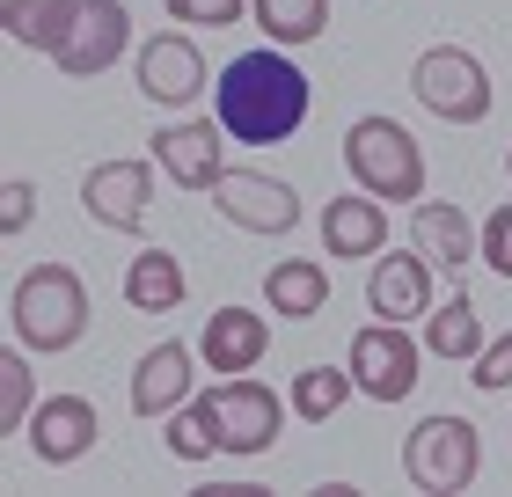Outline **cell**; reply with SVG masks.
<instances>
[{
    "label": "cell",
    "mask_w": 512,
    "mask_h": 497,
    "mask_svg": "<svg viewBox=\"0 0 512 497\" xmlns=\"http://www.w3.org/2000/svg\"><path fill=\"white\" fill-rule=\"evenodd\" d=\"M308 103H315V88L293 66L286 44L227 59V74L213 81V117L227 125V139H242V147H286V139L308 125Z\"/></svg>",
    "instance_id": "obj_1"
},
{
    "label": "cell",
    "mask_w": 512,
    "mask_h": 497,
    "mask_svg": "<svg viewBox=\"0 0 512 497\" xmlns=\"http://www.w3.org/2000/svg\"><path fill=\"white\" fill-rule=\"evenodd\" d=\"M8 329L37 359H59L88 337V286L74 264H30L8 293Z\"/></svg>",
    "instance_id": "obj_2"
},
{
    "label": "cell",
    "mask_w": 512,
    "mask_h": 497,
    "mask_svg": "<svg viewBox=\"0 0 512 497\" xmlns=\"http://www.w3.org/2000/svg\"><path fill=\"white\" fill-rule=\"evenodd\" d=\"M344 176L359 191H374L381 205H417L425 198V147H417V132L403 117L366 110L344 125Z\"/></svg>",
    "instance_id": "obj_3"
},
{
    "label": "cell",
    "mask_w": 512,
    "mask_h": 497,
    "mask_svg": "<svg viewBox=\"0 0 512 497\" xmlns=\"http://www.w3.org/2000/svg\"><path fill=\"white\" fill-rule=\"evenodd\" d=\"M403 476L410 490H425V497H454V490H469L483 476V439H476V424L469 417H425V424H410V439H403Z\"/></svg>",
    "instance_id": "obj_4"
},
{
    "label": "cell",
    "mask_w": 512,
    "mask_h": 497,
    "mask_svg": "<svg viewBox=\"0 0 512 497\" xmlns=\"http://www.w3.org/2000/svg\"><path fill=\"white\" fill-rule=\"evenodd\" d=\"M410 96L425 103L439 125H483L491 117V74H483L476 52L461 44H425L410 66Z\"/></svg>",
    "instance_id": "obj_5"
},
{
    "label": "cell",
    "mask_w": 512,
    "mask_h": 497,
    "mask_svg": "<svg viewBox=\"0 0 512 497\" xmlns=\"http://www.w3.org/2000/svg\"><path fill=\"white\" fill-rule=\"evenodd\" d=\"M205 402H213L220 454H271L278 424L293 410V402H278V388H264L256 373H227L220 388H205Z\"/></svg>",
    "instance_id": "obj_6"
},
{
    "label": "cell",
    "mask_w": 512,
    "mask_h": 497,
    "mask_svg": "<svg viewBox=\"0 0 512 497\" xmlns=\"http://www.w3.org/2000/svg\"><path fill=\"white\" fill-rule=\"evenodd\" d=\"M417 359H425V351L410 344L403 322H366L352 337V351H344V366H352L366 402H410L417 395Z\"/></svg>",
    "instance_id": "obj_7"
},
{
    "label": "cell",
    "mask_w": 512,
    "mask_h": 497,
    "mask_svg": "<svg viewBox=\"0 0 512 497\" xmlns=\"http://www.w3.org/2000/svg\"><path fill=\"white\" fill-rule=\"evenodd\" d=\"M205 198H213V212L227 227L264 234V242L300 227V191H293V183H278V176H264V169H227Z\"/></svg>",
    "instance_id": "obj_8"
},
{
    "label": "cell",
    "mask_w": 512,
    "mask_h": 497,
    "mask_svg": "<svg viewBox=\"0 0 512 497\" xmlns=\"http://www.w3.org/2000/svg\"><path fill=\"white\" fill-rule=\"evenodd\" d=\"M132 66H139V96H147L154 110H191V103L205 96V81H213L191 30H161V37H147Z\"/></svg>",
    "instance_id": "obj_9"
},
{
    "label": "cell",
    "mask_w": 512,
    "mask_h": 497,
    "mask_svg": "<svg viewBox=\"0 0 512 497\" xmlns=\"http://www.w3.org/2000/svg\"><path fill=\"white\" fill-rule=\"evenodd\" d=\"M154 169L161 161H96L81 176V212L103 234H139L147 227V205H154Z\"/></svg>",
    "instance_id": "obj_10"
},
{
    "label": "cell",
    "mask_w": 512,
    "mask_h": 497,
    "mask_svg": "<svg viewBox=\"0 0 512 497\" xmlns=\"http://www.w3.org/2000/svg\"><path fill=\"white\" fill-rule=\"evenodd\" d=\"M125 44H132L125 0H74V37L59 44L52 66L66 81H96V74H110V66L125 59Z\"/></svg>",
    "instance_id": "obj_11"
},
{
    "label": "cell",
    "mask_w": 512,
    "mask_h": 497,
    "mask_svg": "<svg viewBox=\"0 0 512 497\" xmlns=\"http://www.w3.org/2000/svg\"><path fill=\"white\" fill-rule=\"evenodd\" d=\"M154 161L183 191H213L227 176V125L220 117H176V125L154 132Z\"/></svg>",
    "instance_id": "obj_12"
},
{
    "label": "cell",
    "mask_w": 512,
    "mask_h": 497,
    "mask_svg": "<svg viewBox=\"0 0 512 497\" xmlns=\"http://www.w3.org/2000/svg\"><path fill=\"white\" fill-rule=\"evenodd\" d=\"M198 351L191 344H154V351H139V366H132V417H147V424H169V410H183V402L198 395Z\"/></svg>",
    "instance_id": "obj_13"
},
{
    "label": "cell",
    "mask_w": 512,
    "mask_h": 497,
    "mask_svg": "<svg viewBox=\"0 0 512 497\" xmlns=\"http://www.w3.org/2000/svg\"><path fill=\"white\" fill-rule=\"evenodd\" d=\"M96 432H103V417H96L88 395H44L30 410V454L44 468H74L88 446H96Z\"/></svg>",
    "instance_id": "obj_14"
},
{
    "label": "cell",
    "mask_w": 512,
    "mask_h": 497,
    "mask_svg": "<svg viewBox=\"0 0 512 497\" xmlns=\"http://www.w3.org/2000/svg\"><path fill=\"white\" fill-rule=\"evenodd\" d=\"M432 256L425 249H403V256H374V278H366V307H374L381 322H417V315H432Z\"/></svg>",
    "instance_id": "obj_15"
},
{
    "label": "cell",
    "mask_w": 512,
    "mask_h": 497,
    "mask_svg": "<svg viewBox=\"0 0 512 497\" xmlns=\"http://www.w3.org/2000/svg\"><path fill=\"white\" fill-rule=\"evenodd\" d=\"M264 351H271V322L256 315V307H235L227 300L220 315H205V329H198V359H205V373H256L264 366Z\"/></svg>",
    "instance_id": "obj_16"
},
{
    "label": "cell",
    "mask_w": 512,
    "mask_h": 497,
    "mask_svg": "<svg viewBox=\"0 0 512 497\" xmlns=\"http://www.w3.org/2000/svg\"><path fill=\"white\" fill-rule=\"evenodd\" d=\"M410 242L425 249L439 271L461 278V271L483 256V227H476L461 205H447V198H417V205H410Z\"/></svg>",
    "instance_id": "obj_17"
},
{
    "label": "cell",
    "mask_w": 512,
    "mask_h": 497,
    "mask_svg": "<svg viewBox=\"0 0 512 497\" xmlns=\"http://www.w3.org/2000/svg\"><path fill=\"white\" fill-rule=\"evenodd\" d=\"M381 249H388V205L374 191L352 183V198L322 205V256H381Z\"/></svg>",
    "instance_id": "obj_18"
},
{
    "label": "cell",
    "mask_w": 512,
    "mask_h": 497,
    "mask_svg": "<svg viewBox=\"0 0 512 497\" xmlns=\"http://www.w3.org/2000/svg\"><path fill=\"white\" fill-rule=\"evenodd\" d=\"M264 300H271V315H286V322H315L322 307H330V271H322L315 256H286V264L264 271Z\"/></svg>",
    "instance_id": "obj_19"
},
{
    "label": "cell",
    "mask_w": 512,
    "mask_h": 497,
    "mask_svg": "<svg viewBox=\"0 0 512 497\" xmlns=\"http://www.w3.org/2000/svg\"><path fill=\"white\" fill-rule=\"evenodd\" d=\"M183 293H191V278H183V264L169 249H139L125 264V300L139 307V315H176Z\"/></svg>",
    "instance_id": "obj_20"
},
{
    "label": "cell",
    "mask_w": 512,
    "mask_h": 497,
    "mask_svg": "<svg viewBox=\"0 0 512 497\" xmlns=\"http://www.w3.org/2000/svg\"><path fill=\"white\" fill-rule=\"evenodd\" d=\"M0 22L22 52H44L59 59V44L74 37V0H0Z\"/></svg>",
    "instance_id": "obj_21"
},
{
    "label": "cell",
    "mask_w": 512,
    "mask_h": 497,
    "mask_svg": "<svg viewBox=\"0 0 512 497\" xmlns=\"http://www.w3.org/2000/svg\"><path fill=\"white\" fill-rule=\"evenodd\" d=\"M483 344H491V337H483V315H476V300H469V293L439 300L432 315H425V351H432V359H447V366H469Z\"/></svg>",
    "instance_id": "obj_22"
},
{
    "label": "cell",
    "mask_w": 512,
    "mask_h": 497,
    "mask_svg": "<svg viewBox=\"0 0 512 497\" xmlns=\"http://www.w3.org/2000/svg\"><path fill=\"white\" fill-rule=\"evenodd\" d=\"M249 15H256V30L271 44H286V52H300V44H315L330 30V0H249Z\"/></svg>",
    "instance_id": "obj_23"
},
{
    "label": "cell",
    "mask_w": 512,
    "mask_h": 497,
    "mask_svg": "<svg viewBox=\"0 0 512 497\" xmlns=\"http://www.w3.org/2000/svg\"><path fill=\"white\" fill-rule=\"evenodd\" d=\"M352 395H359L352 366H300V373H293V388H286L293 417H308V424H330Z\"/></svg>",
    "instance_id": "obj_24"
},
{
    "label": "cell",
    "mask_w": 512,
    "mask_h": 497,
    "mask_svg": "<svg viewBox=\"0 0 512 497\" xmlns=\"http://www.w3.org/2000/svg\"><path fill=\"white\" fill-rule=\"evenodd\" d=\"M161 446H169V461H213L220 454V432H213V402L191 395L183 410H169V432H161Z\"/></svg>",
    "instance_id": "obj_25"
},
{
    "label": "cell",
    "mask_w": 512,
    "mask_h": 497,
    "mask_svg": "<svg viewBox=\"0 0 512 497\" xmlns=\"http://www.w3.org/2000/svg\"><path fill=\"white\" fill-rule=\"evenodd\" d=\"M37 410V373H30V344L0 351V432H30Z\"/></svg>",
    "instance_id": "obj_26"
},
{
    "label": "cell",
    "mask_w": 512,
    "mask_h": 497,
    "mask_svg": "<svg viewBox=\"0 0 512 497\" xmlns=\"http://www.w3.org/2000/svg\"><path fill=\"white\" fill-rule=\"evenodd\" d=\"M469 381H476L483 395H505V388H512V329H505V337H491V344L469 359Z\"/></svg>",
    "instance_id": "obj_27"
},
{
    "label": "cell",
    "mask_w": 512,
    "mask_h": 497,
    "mask_svg": "<svg viewBox=\"0 0 512 497\" xmlns=\"http://www.w3.org/2000/svg\"><path fill=\"white\" fill-rule=\"evenodd\" d=\"M242 15H249V0H169V22H191V30H227Z\"/></svg>",
    "instance_id": "obj_28"
},
{
    "label": "cell",
    "mask_w": 512,
    "mask_h": 497,
    "mask_svg": "<svg viewBox=\"0 0 512 497\" xmlns=\"http://www.w3.org/2000/svg\"><path fill=\"white\" fill-rule=\"evenodd\" d=\"M30 220H37V183L30 176H8V191H0V234L15 242Z\"/></svg>",
    "instance_id": "obj_29"
},
{
    "label": "cell",
    "mask_w": 512,
    "mask_h": 497,
    "mask_svg": "<svg viewBox=\"0 0 512 497\" xmlns=\"http://www.w3.org/2000/svg\"><path fill=\"white\" fill-rule=\"evenodd\" d=\"M483 264L498 278H512V205H498L491 220H483Z\"/></svg>",
    "instance_id": "obj_30"
},
{
    "label": "cell",
    "mask_w": 512,
    "mask_h": 497,
    "mask_svg": "<svg viewBox=\"0 0 512 497\" xmlns=\"http://www.w3.org/2000/svg\"><path fill=\"white\" fill-rule=\"evenodd\" d=\"M205 497H271V483H220V490H205Z\"/></svg>",
    "instance_id": "obj_31"
},
{
    "label": "cell",
    "mask_w": 512,
    "mask_h": 497,
    "mask_svg": "<svg viewBox=\"0 0 512 497\" xmlns=\"http://www.w3.org/2000/svg\"><path fill=\"white\" fill-rule=\"evenodd\" d=\"M505 176H512V154H505Z\"/></svg>",
    "instance_id": "obj_32"
}]
</instances>
